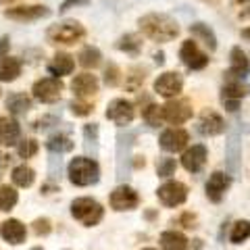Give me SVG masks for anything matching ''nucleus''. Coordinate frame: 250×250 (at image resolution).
I'll use <instances>...</instances> for the list:
<instances>
[{"label":"nucleus","mask_w":250,"mask_h":250,"mask_svg":"<svg viewBox=\"0 0 250 250\" xmlns=\"http://www.w3.org/2000/svg\"><path fill=\"white\" fill-rule=\"evenodd\" d=\"M138 25L142 34L154 42H169L179 34L177 21L165 13H148L138 21Z\"/></svg>","instance_id":"1"},{"label":"nucleus","mask_w":250,"mask_h":250,"mask_svg":"<svg viewBox=\"0 0 250 250\" xmlns=\"http://www.w3.org/2000/svg\"><path fill=\"white\" fill-rule=\"evenodd\" d=\"M67 175H69V182L73 186L88 188V186L98 184L100 165H98L96 159H90V156H75V159H71V163L67 165Z\"/></svg>","instance_id":"2"},{"label":"nucleus","mask_w":250,"mask_h":250,"mask_svg":"<svg viewBox=\"0 0 250 250\" xmlns=\"http://www.w3.org/2000/svg\"><path fill=\"white\" fill-rule=\"evenodd\" d=\"M136 142V131L134 129H121L117 134V179L125 184L131 175V148Z\"/></svg>","instance_id":"3"},{"label":"nucleus","mask_w":250,"mask_h":250,"mask_svg":"<svg viewBox=\"0 0 250 250\" xmlns=\"http://www.w3.org/2000/svg\"><path fill=\"white\" fill-rule=\"evenodd\" d=\"M85 38V29L80 21L75 19H67V21H59L46 29V40L50 44H65L71 46L82 42Z\"/></svg>","instance_id":"4"},{"label":"nucleus","mask_w":250,"mask_h":250,"mask_svg":"<svg viewBox=\"0 0 250 250\" xmlns=\"http://www.w3.org/2000/svg\"><path fill=\"white\" fill-rule=\"evenodd\" d=\"M71 217L75 221H80L82 225H85V228H94V225H98L103 221L104 208L98 200L82 196V198L71 200Z\"/></svg>","instance_id":"5"},{"label":"nucleus","mask_w":250,"mask_h":250,"mask_svg":"<svg viewBox=\"0 0 250 250\" xmlns=\"http://www.w3.org/2000/svg\"><path fill=\"white\" fill-rule=\"evenodd\" d=\"M62 90H65V85H62L61 77H42V80H38L34 83L31 94H34V98L40 100V103L52 104V103H57V100L61 98Z\"/></svg>","instance_id":"6"},{"label":"nucleus","mask_w":250,"mask_h":250,"mask_svg":"<svg viewBox=\"0 0 250 250\" xmlns=\"http://www.w3.org/2000/svg\"><path fill=\"white\" fill-rule=\"evenodd\" d=\"M104 115H106L108 121H113L115 125H119V127H127L136 117V108H134V103H129V100L115 98L108 103Z\"/></svg>","instance_id":"7"},{"label":"nucleus","mask_w":250,"mask_h":250,"mask_svg":"<svg viewBox=\"0 0 250 250\" xmlns=\"http://www.w3.org/2000/svg\"><path fill=\"white\" fill-rule=\"evenodd\" d=\"M156 196H159L161 205L179 207V205H184L186 198H188V188H186V184L171 179V182H165L159 190H156Z\"/></svg>","instance_id":"8"},{"label":"nucleus","mask_w":250,"mask_h":250,"mask_svg":"<svg viewBox=\"0 0 250 250\" xmlns=\"http://www.w3.org/2000/svg\"><path fill=\"white\" fill-rule=\"evenodd\" d=\"M108 202H111L113 210H134L140 205V196H138V192L131 186L121 184L111 192Z\"/></svg>","instance_id":"9"},{"label":"nucleus","mask_w":250,"mask_h":250,"mask_svg":"<svg viewBox=\"0 0 250 250\" xmlns=\"http://www.w3.org/2000/svg\"><path fill=\"white\" fill-rule=\"evenodd\" d=\"M179 59H182L184 65L188 69H192V71H200V69H205L208 65L207 52H202L194 40H184L182 48H179Z\"/></svg>","instance_id":"10"},{"label":"nucleus","mask_w":250,"mask_h":250,"mask_svg":"<svg viewBox=\"0 0 250 250\" xmlns=\"http://www.w3.org/2000/svg\"><path fill=\"white\" fill-rule=\"evenodd\" d=\"M184 90V80H182V75H179L177 71H167V73H163L156 77V82H154V92L159 94V96L163 98H175L179 96Z\"/></svg>","instance_id":"11"},{"label":"nucleus","mask_w":250,"mask_h":250,"mask_svg":"<svg viewBox=\"0 0 250 250\" xmlns=\"http://www.w3.org/2000/svg\"><path fill=\"white\" fill-rule=\"evenodd\" d=\"M48 15H50V9L48 6H42V4H25V6H15V9L4 11L6 19H13V21H19V23L40 21L44 17H48Z\"/></svg>","instance_id":"12"},{"label":"nucleus","mask_w":250,"mask_h":250,"mask_svg":"<svg viewBox=\"0 0 250 250\" xmlns=\"http://www.w3.org/2000/svg\"><path fill=\"white\" fill-rule=\"evenodd\" d=\"M192 117V106L188 100H173L163 106V121H167L171 125H182Z\"/></svg>","instance_id":"13"},{"label":"nucleus","mask_w":250,"mask_h":250,"mask_svg":"<svg viewBox=\"0 0 250 250\" xmlns=\"http://www.w3.org/2000/svg\"><path fill=\"white\" fill-rule=\"evenodd\" d=\"M188 142H190V136H188V131L182 129V127L165 129L159 138V146L165 152H182L188 146Z\"/></svg>","instance_id":"14"},{"label":"nucleus","mask_w":250,"mask_h":250,"mask_svg":"<svg viewBox=\"0 0 250 250\" xmlns=\"http://www.w3.org/2000/svg\"><path fill=\"white\" fill-rule=\"evenodd\" d=\"M229 186H231V177L228 173H223V171H213L208 177V182L205 186V190H207V198L210 202H221L223 196H225V192L229 190Z\"/></svg>","instance_id":"15"},{"label":"nucleus","mask_w":250,"mask_h":250,"mask_svg":"<svg viewBox=\"0 0 250 250\" xmlns=\"http://www.w3.org/2000/svg\"><path fill=\"white\" fill-rule=\"evenodd\" d=\"M248 73H250V61L246 52L240 46H236L229 52V69L223 75H228V80H244Z\"/></svg>","instance_id":"16"},{"label":"nucleus","mask_w":250,"mask_h":250,"mask_svg":"<svg viewBox=\"0 0 250 250\" xmlns=\"http://www.w3.org/2000/svg\"><path fill=\"white\" fill-rule=\"evenodd\" d=\"M207 159H208V150L205 144H194L192 148H188L182 156V165L186 171L190 173H198L202 171V167L207 165Z\"/></svg>","instance_id":"17"},{"label":"nucleus","mask_w":250,"mask_h":250,"mask_svg":"<svg viewBox=\"0 0 250 250\" xmlns=\"http://www.w3.org/2000/svg\"><path fill=\"white\" fill-rule=\"evenodd\" d=\"M71 90H73V94L80 100H88L92 96H96V94H98V80H96V75H92V73L75 75L73 82H71Z\"/></svg>","instance_id":"18"},{"label":"nucleus","mask_w":250,"mask_h":250,"mask_svg":"<svg viewBox=\"0 0 250 250\" xmlns=\"http://www.w3.org/2000/svg\"><path fill=\"white\" fill-rule=\"evenodd\" d=\"M242 161V140L238 131H229L228 142H225V165H228L229 173H238Z\"/></svg>","instance_id":"19"},{"label":"nucleus","mask_w":250,"mask_h":250,"mask_svg":"<svg viewBox=\"0 0 250 250\" xmlns=\"http://www.w3.org/2000/svg\"><path fill=\"white\" fill-rule=\"evenodd\" d=\"M0 236H2L4 242H9L13 246H19L25 242V236H27V229L19 219H6V221L0 225Z\"/></svg>","instance_id":"20"},{"label":"nucleus","mask_w":250,"mask_h":250,"mask_svg":"<svg viewBox=\"0 0 250 250\" xmlns=\"http://www.w3.org/2000/svg\"><path fill=\"white\" fill-rule=\"evenodd\" d=\"M21 140V125L13 117H0V146H17Z\"/></svg>","instance_id":"21"},{"label":"nucleus","mask_w":250,"mask_h":250,"mask_svg":"<svg viewBox=\"0 0 250 250\" xmlns=\"http://www.w3.org/2000/svg\"><path fill=\"white\" fill-rule=\"evenodd\" d=\"M198 129L202 136H219L225 131V121L223 117L215 113V111H205L200 115V123H198Z\"/></svg>","instance_id":"22"},{"label":"nucleus","mask_w":250,"mask_h":250,"mask_svg":"<svg viewBox=\"0 0 250 250\" xmlns=\"http://www.w3.org/2000/svg\"><path fill=\"white\" fill-rule=\"evenodd\" d=\"M100 127L98 123H85L83 125V148L90 159H98V148H100Z\"/></svg>","instance_id":"23"},{"label":"nucleus","mask_w":250,"mask_h":250,"mask_svg":"<svg viewBox=\"0 0 250 250\" xmlns=\"http://www.w3.org/2000/svg\"><path fill=\"white\" fill-rule=\"evenodd\" d=\"M73 69H75V61L69 52H57L52 59V65H48V71L57 77L73 73Z\"/></svg>","instance_id":"24"},{"label":"nucleus","mask_w":250,"mask_h":250,"mask_svg":"<svg viewBox=\"0 0 250 250\" xmlns=\"http://www.w3.org/2000/svg\"><path fill=\"white\" fill-rule=\"evenodd\" d=\"M188 29H190V34H192L194 38H198V40H202V44H205L210 52L217 50V36H215V31L207 25V23H202V21L192 23V25L188 27Z\"/></svg>","instance_id":"25"},{"label":"nucleus","mask_w":250,"mask_h":250,"mask_svg":"<svg viewBox=\"0 0 250 250\" xmlns=\"http://www.w3.org/2000/svg\"><path fill=\"white\" fill-rule=\"evenodd\" d=\"M6 108H9L11 115H17V117L25 115L31 108V98L25 96V94H21V92H13L6 96Z\"/></svg>","instance_id":"26"},{"label":"nucleus","mask_w":250,"mask_h":250,"mask_svg":"<svg viewBox=\"0 0 250 250\" xmlns=\"http://www.w3.org/2000/svg\"><path fill=\"white\" fill-rule=\"evenodd\" d=\"M159 242H161L163 250H188L186 236H184V233H179V231H173V229L163 231Z\"/></svg>","instance_id":"27"},{"label":"nucleus","mask_w":250,"mask_h":250,"mask_svg":"<svg viewBox=\"0 0 250 250\" xmlns=\"http://www.w3.org/2000/svg\"><path fill=\"white\" fill-rule=\"evenodd\" d=\"M21 75V62L19 59L13 57H4L0 59V82H15Z\"/></svg>","instance_id":"28"},{"label":"nucleus","mask_w":250,"mask_h":250,"mask_svg":"<svg viewBox=\"0 0 250 250\" xmlns=\"http://www.w3.org/2000/svg\"><path fill=\"white\" fill-rule=\"evenodd\" d=\"M250 88L246 83H242V80H228L221 88V98H229V100H242L248 96Z\"/></svg>","instance_id":"29"},{"label":"nucleus","mask_w":250,"mask_h":250,"mask_svg":"<svg viewBox=\"0 0 250 250\" xmlns=\"http://www.w3.org/2000/svg\"><path fill=\"white\" fill-rule=\"evenodd\" d=\"M46 148L48 152H54V154H65V152H71L73 150V142L71 138L67 134H52L48 140H46Z\"/></svg>","instance_id":"30"},{"label":"nucleus","mask_w":250,"mask_h":250,"mask_svg":"<svg viewBox=\"0 0 250 250\" xmlns=\"http://www.w3.org/2000/svg\"><path fill=\"white\" fill-rule=\"evenodd\" d=\"M11 179H13L15 186H19V188H29L31 184H34V179H36V171L31 169V167H27V165H17V167L13 169Z\"/></svg>","instance_id":"31"},{"label":"nucleus","mask_w":250,"mask_h":250,"mask_svg":"<svg viewBox=\"0 0 250 250\" xmlns=\"http://www.w3.org/2000/svg\"><path fill=\"white\" fill-rule=\"evenodd\" d=\"M117 48L125 54H131V57H138L140 50H142V40L136 36V34H125L119 38V42H117Z\"/></svg>","instance_id":"32"},{"label":"nucleus","mask_w":250,"mask_h":250,"mask_svg":"<svg viewBox=\"0 0 250 250\" xmlns=\"http://www.w3.org/2000/svg\"><path fill=\"white\" fill-rule=\"evenodd\" d=\"M77 59H80V65L83 69H96L100 62H103V54H100L96 46H85Z\"/></svg>","instance_id":"33"},{"label":"nucleus","mask_w":250,"mask_h":250,"mask_svg":"<svg viewBox=\"0 0 250 250\" xmlns=\"http://www.w3.org/2000/svg\"><path fill=\"white\" fill-rule=\"evenodd\" d=\"M248 238H250V221L248 219H240V221L233 223L229 240H231V244H242V242H246Z\"/></svg>","instance_id":"34"},{"label":"nucleus","mask_w":250,"mask_h":250,"mask_svg":"<svg viewBox=\"0 0 250 250\" xmlns=\"http://www.w3.org/2000/svg\"><path fill=\"white\" fill-rule=\"evenodd\" d=\"M19 202V194L11 186H0V210H13Z\"/></svg>","instance_id":"35"},{"label":"nucleus","mask_w":250,"mask_h":250,"mask_svg":"<svg viewBox=\"0 0 250 250\" xmlns=\"http://www.w3.org/2000/svg\"><path fill=\"white\" fill-rule=\"evenodd\" d=\"M146 80V69H140V67H134L129 69V75L125 77V88L129 92H138L142 88V83Z\"/></svg>","instance_id":"36"},{"label":"nucleus","mask_w":250,"mask_h":250,"mask_svg":"<svg viewBox=\"0 0 250 250\" xmlns=\"http://www.w3.org/2000/svg\"><path fill=\"white\" fill-rule=\"evenodd\" d=\"M142 119L152 125V127H156L161 121H163V106L154 104V103H148L146 106H142Z\"/></svg>","instance_id":"37"},{"label":"nucleus","mask_w":250,"mask_h":250,"mask_svg":"<svg viewBox=\"0 0 250 250\" xmlns=\"http://www.w3.org/2000/svg\"><path fill=\"white\" fill-rule=\"evenodd\" d=\"M38 150H40V144H38V140H34V138L19 140V144H17V154L21 159H31V156L38 154Z\"/></svg>","instance_id":"38"},{"label":"nucleus","mask_w":250,"mask_h":250,"mask_svg":"<svg viewBox=\"0 0 250 250\" xmlns=\"http://www.w3.org/2000/svg\"><path fill=\"white\" fill-rule=\"evenodd\" d=\"M175 169H177V161L171 159V156H161L159 163H156V175L163 179L175 175Z\"/></svg>","instance_id":"39"},{"label":"nucleus","mask_w":250,"mask_h":250,"mask_svg":"<svg viewBox=\"0 0 250 250\" xmlns=\"http://www.w3.org/2000/svg\"><path fill=\"white\" fill-rule=\"evenodd\" d=\"M62 154H54L50 152L48 156V179L50 182H59V177L62 175Z\"/></svg>","instance_id":"40"},{"label":"nucleus","mask_w":250,"mask_h":250,"mask_svg":"<svg viewBox=\"0 0 250 250\" xmlns=\"http://www.w3.org/2000/svg\"><path fill=\"white\" fill-rule=\"evenodd\" d=\"M119 82H121L119 67H117L115 62H108V65L104 67V83L108 85V88H115V85H119Z\"/></svg>","instance_id":"41"},{"label":"nucleus","mask_w":250,"mask_h":250,"mask_svg":"<svg viewBox=\"0 0 250 250\" xmlns=\"http://www.w3.org/2000/svg\"><path fill=\"white\" fill-rule=\"evenodd\" d=\"M31 228H34L36 236H48V233L52 231V223H50L48 217H40V219H36V221L31 223Z\"/></svg>","instance_id":"42"},{"label":"nucleus","mask_w":250,"mask_h":250,"mask_svg":"<svg viewBox=\"0 0 250 250\" xmlns=\"http://www.w3.org/2000/svg\"><path fill=\"white\" fill-rule=\"evenodd\" d=\"M173 223L182 225V228H186V229H194V228H198V217L194 213H190V210H186V213L179 215Z\"/></svg>","instance_id":"43"},{"label":"nucleus","mask_w":250,"mask_h":250,"mask_svg":"<svg viewBox=\"0 0 250 250\" xmlns=\"http://www.w3.org/2000/svg\"><path fill=\"white\" fill-rule=\"evenodd\" d=\"M69 108H71V113L75 117H85L94 111V106L90 103H85V100H73V103L69 104Z\"/></svg>","instance_id":"44"},{"label":"nucleus","mask_w":250,"mask_h":250,"mask_svg":"<svg viewBox=\"0 0 250 250\" xmlns=\"http://www.w3.org/2000/svg\"><path fill=\"white\" fill-rule=\"evenodd\" d=\"M54 125H59V119L54 115H44V117H40V119H36L34 121V129H42V131H46V129H50V127H54Z\"/></svg>","instance_id":"45"},{"label":"nucleus","mask_w":250,"mask_h":250,"mask_svg":"<svg viewBox=\"0 0 250 250\" xmlns=\"http://www.w3.org/2000/svg\"><path fill=\"white\" fill-rule=\"evenodd\" d=\"M90 0H62L59 13H67L69 9H75V6H88Z\"/></svg>","instance_id":"46"},{"label":"nucleus","mask_w":250,"mask_h":250,"mask_svg":"<svg viewBox=\"0 0 250 250\" xmlns=\"http://www.w3.org/2000/svg\"><path fill=\"white\" fill-rule=\"evenodd\" d=\"M9 48H11V40H9V36H2V38H0V59L9 57Z\"/></svg>","instance_id":"47"},{"label":"nucleus","mask_w":250,"mask_h":250,"mask_svg":"<svg viewBox=\"0 0 250 250\" xmlns=\"http://www.w3.org/2000/svg\"><path fill=\"white\" fill-rule=\"evenodd\" d=\"M221 104L228 108L229 113H236L240 108V100H229V98H221Z\"/></svg>","instance_id":"48"},{"label":"nucleus","mask_w":250,"mask_h":250,"mask_svg":"<svg viewBox=\"0 0 250 250\" xmlns=\"http://www.w3.org/2000/svg\"><path fill=\"white\" fill-rule=\"evenodd\" d=\"M9 163H11V156H9V154H4V152H0V179H2L4 167H9Z\"/></svg>","instance_id":"49"},{"label":"nucleus","mask_w":250,"mask_h":250,"mask_svg":"<svg viewBox=\"0 0 250 250\" xmlns=\"http://www.w3.org/2000/svg\"><path fill=\"white\" fill-rule=\"evenodd\" d=\"M40 192H42V194H52V192H59V184H57V182H48V184H44Z\"/></svg>","instance_id":"50"},{"label":"nucleus","mask_w":250,"mask_h":250,"mask_svg":"<svg viewBox=\"0 0 250 250\" xmlns=\"http://www.w3.org/2000/svg\"><path fill=\"white\" fill-rule=\"evenodd\" d=\"M154 62H156V65H163V62H165V54H163V52H154Z\"/></svg>","instance_id":"51"},{"label":"nucleus","mask_w":250,"mask_h":250,"mask_svg":"<svg viewBox=\"0 0 250 250\" xmlns=\"http://www.w3.org/2000/svg\"><path fill=\"white\" fill-rule=\"evenodd\" d=\"M144 217L148 219V221H154V219L159 217V213H156V210H146V213H144Z\"/></svg>","instance_id":"52"},{"label":"nucleus","mask_w":250,"mask_h":250,"mask_svg":"<svg viewBox=\"0 0 250 250\" xmlns=\"http://www.w3.org/2000/svg\"><path fill=\"white\" fill-rule=\"evenodd\" d=\"M242 38H244L246 42H250V27H246V29H242V34H240Z\"/></svg>","instance_id":"53"},{"label":"nucleus","mask_w":250,"mask_h":250,"mask_svg":"<svg viewBox=\"0 0 250 250\" xmlns=\"http://www.w3.org/2000/svg\"><path fill=\"white\" fill-rule=\"evenodd\" d=\"M192 242H194V244H192V248H194V250H200V248H202V240H198V238H196V240H192Z\"/></svg>","instance_id":"54"},{"label":"nucleus","mask_w":250,"mask_h":250,"mask_svg":"<svg viewBox=\"0 0 250 250\" xmlns=\"http://www.w3.org/2000/svg\"><path fill=\"white\" fill-rule=\"evenodd\" d=\"M0 2H2V4H9V2H13V0H0Z\"/></svg>","instance_id":"55"},{"label":"nucleus","mask_w":250,"mask_h":250,"mask_svg":"<svg viewBox=\"0 0 250 250\" xmlns=\"http://www.w3.org/2000/svg\"><path fill=\"white\" fill-rule=\"evenodd\" d=\"M31 250H44L42 246H34V248H31Z\"/></svg>","instance_id":"56"},{"label":"nucleus","mask_w":250,"mask_h":250,"mask_svg":"<svg viewBox=\"0 0 250 250\" xmlns=\"http://www.w3.org/2000/svg\"><path fill=\"white\" fill-rule=\"evenodd\" d=\"M142 250H156V248H142Z\"/></svg>","instance_id":"57"},{"label":"nucleus","mask_w":250,"mask_h":250,"mask_svg":"<svg viewBox=\"0 0 250 250\" xmlns=\"http://www.w3.org/2000/svg\"><path fill=\"white\" fill-rule=\"evenodd\" d=\"M65 250H69V248H65Z\"/></svg>","instance_id":"58"}]
</instances>
